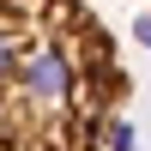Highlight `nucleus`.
I'll return each instance as SVG.
<instances>
[{"label":"nucleus","mask_w":151,"mask_h":151,"mask_svg":"<svg viewBox=\"0 0 151 151\" xmlns=\"http://www.w3.org/2000/svg\"><path fill=\"white\" fill-rule=\"evenodd\" d=\"M127 60L85 0H0V151H109Z\"/></svg>","instance_id":"f257e3e1"}]
</instances>
